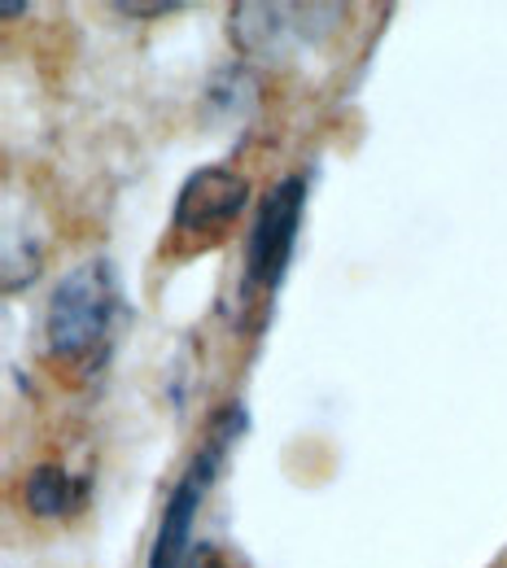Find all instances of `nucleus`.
<instances>
[{
  "instance_id": "f257e3e1",
  "label": "nucleus",
  "mask_w": 507,
  "mask_h": 568,
  "mask_svg": "<svg viewBox=\"0 0 507 568\" xmlns=\"http://www.w3.org/2000/svg\"><path fill=\"white\" fill-rule=\"evenodd\" d=\"M114 311H119V288L114 272L92 258L71 267L44 311V351L62 363H92L105 351L110 328H114Z\"/></svg>"
},
{
  "instance_id": "f03ea898",
  "label": "nucleus",
  "mask_w": 507,
  "mask_h": 568,
  "mask_svg": "<svg viewBox=\"0 0 507 568\" xmlns=\"http://www.w3.org/2000/svg\"><path fill=\"white\" fill-rule=\"evenodd\" d=\"M302 211H306V180L302 175H285L254 214L250 241H245V276L241 288L245 297H272L285 272H290L293 245H297V227H302Z\"/></svg>"
},
{
  "instance_id": "7ed1b4c3",
  "label": "nucleus",
  "mask_w": 507,
  "mask_h": 568,
  "mask_svg": "<svg viewBox=\"0 0 507 568\" xmlns=\"http://www.w3.org/2000/svg\"><path fill=\"white\" fill-rule=\"evenodd\" d=\"M219 459H223V437H211L202 446V455L189 464V473L175 481V490L166 495L162 507V525L153 534V547H149V568H189L193 565V520H197V507L206 490L215 486Z\"/></svg>"
},
{
  "instance_id": "20e7f679",
  "label": "nucleus",
  "mask_w": 507,
  "mask_h": 568,
  "mask_svg": "<svg viewBox=\"0 0 507 568\" xmlns=\"http://www.w3.org/2000/svg\"><path fill=\"white\" fill-rule=\"evenodd\" d=\"M245 202H250V180L241 171L202 166L184 180L171 223H175V232H189V236H215L245 211Z\"/></svg>"
},
{
  "instance_id": "39448f33",
  "label": "nucleus",
  "mask_w": 507,
  "mask_h": 568,
  "mask_svg": "<svg viewBox=\"0 0 507 568\" xmlns=\"http://www.w3.org/2000/svg\"><path fill=\"white\" fill-rule=\"evenodd\" d=\"M22 498H27V507L40 520H53V516H67L74 507L79 486H74V477L62 464H40V468H31V477L22 486Z\"/></svg>"
},
{
  "instance_id": "423d86ee",
  "label": "nucleus",
  "mask_w": 507,
  "mask_h": 568,
  "mask_svg": "<svg viewBox=\"0 0 507 568\" xmlns=\"http://www.w3.org/2000/svg\"><path fill=\"white\" fill-rule=\"evenodd\" d=\"M171 9H175L171 0H162V4H132V0H123V4H119L123 18H158V13H171Z\"/></svg>"
},
{
  "instance_id": "0eeeda50",
  "label": "nucleus",
  "mask_w": 507,
  "mask_h": 568,
  "mask_svg": "<svg viewBox=\"0 0 507 568\" xmlns=\"http://www.w3.org/2000/svg\"><path fill=\"white\" fill-rule=\"evenodd\" d=\"M189 568H227V560L219 556V547H211V542H202L197 551H193V565Z\"/></svg>"
},
{
  "instance_id": "6e6552de",
  "label": "nucleus",
  "mask_w": 507,
  "mask_h": 568,
  "mask_svg": "<svg viewBox=\"0 0 507 568\" xmlns=\"http://www.w3.org/2000/svg\"><path fill=\"white\" fill-rule=\"evenodd\" d=\"M0 13H4V18H18V13H27V4H22V0H18V4H13V0H4V4H0Z\"/></svg>"
}]
</instances>
